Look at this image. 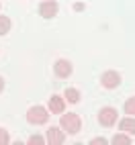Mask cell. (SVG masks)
<instances>
[{"mask_svg":"<svg viewBox=\"0 0 135 145\" xmlns=\"http://www.w3.org/2000/svg\"><path fill=\"white\" fill-rule=\"evenodd\" d=\"M60 127L66 131V135H76L82 129V119L76 112H62L60 114Z\"/></svg>","mask_w":135,"mask_h":145,"instance_id":"1","label":"cell"},{"mask_svg":"<svg viewBox=\"0 0 135 145\" xmlns=\"http://www.w3.org/2000/svg\"><path fill=\"white\" fill-rule=\"evenodd\" d=\"M47 121H49V108H45V106L35 104L27 110V123L29 125H35L37 127V125H45Z\"/></svg>","mask_w":135,"mask_h":145,"instance_id":"2","label":"cell"},{"mask_svg":"<svg viewBox=\"0 0 135 145\" xmlns=\"http://www.w3.org/2000/svg\"><path fill=\"white\" fill-rule=\"evenodd\" d=\"M119 121V110L113 108V106H102L98 110V123L102 127H113V125H117Z\"/></svg>","mask_w":135,"mask_h":145,"instance_id":"3","label":"cell"},{"mask_svg":"<svg viewBox=\"0 0 135 145\" xmlns=\"http://www.w3.org/2000/svg\"><path fill=\"white\" fill-rule=\"evenodd\" d=\"M100 86H102V88H107V90L119 88V86H121V74L115 72V70L102 72V76H100Z\"/></svg>","mask_w":135,"mask_h":145,"instance_id":"4","label":"cell"},{"mask_svg":"<svg viewBox=\"0 0 135 145\" xmlns=\"http://www.w3.org/2000/svg\"><path fill=\"white\" fill-rule=\"evenodd\" d=\"M37 12H39V16H43V18H53V16H57V12H60V6H57L55 0H43L39 4V8H37Z\"/></svg>","mask_w":135,"mask_h":145,"instance_id":"5","label":"cell"},{"mask_svg":"<svg viewBox=\"0 0 135 145\" xmlns=\"http://www.w3.org/2000/svg\"><path fill=\"white\" fill-rule=\"evenodd\" d=\"M47 108H49L51 114H62L66 112V98L60 94H51L49 102H47Z\"/></svg>","mask_w":135,"mask_h":145,"instance_id":"6","label":"cell"},{"mask_svg":"<svg viewBox=\"0 0 135 145\" xmlns=\"http://www.w3.org/2000/svg\"><path fill=\"white\" fill-rule=\"evenodd\" d=\"M53 72H55L57 78L66 80V78H70V76H72L74 67H72V63L68 61V59H57V61H55V65H53Z\"/></svg>","mask_w":135,"mask_h":145,"instance_id":"7","label":"cell"},{"mask_svg":"<svg viewBox=\"0 0 135 145\" xmlns=\"http://www.w3.org/2000/svg\"><path fill=\"white\" fill-rule=\"evenodd\" d=\"M45 139H47V143H51V145H62L66 141V131L62 127H49Z\"/></svg>","mask_w":135,"mask_h":145,"instance_id":"8","label":"cell"},{"mask_svg":"<svg viewBox=\"0 0 135 145\" xmlns=\"http://www.w3.org/2000/svg\"><path fill=\"white\" fill-rule=\"evenodd\" d=\"M119 131L127 133V135H135V117H125L119 121Z\"/></svg>","mask_w":135,"mask_h":145,"instance_id":"9","label":"cell"},{"mask_svg":"<svg viewBox=\"0 0 135 145\" xmlns=\"http://www.w3.org/2000/svg\"><path fill=\"white\" fill-rule=\"evenodd\" d=\"M64 98H66V102H70V104H78V102H80V90H76V88H66Z\"/></svg>","mask_w":135,"mask_h":145,"instance_id":"10","label":"cell"},{"mask_svg":"<svg viewBox=\"0 0 135 145\" xmlns=\"http://www.w3.org/2000/svg\"><path fill=\"white\" fill-rule=\"evenodd\" d=\"M131 135H127V133H123V131H119V133H115V137L111 139V143H115V145H131Z\"/></svg>","mask_w":135,"mask_h":145,"instance_id":"11","label":"cell"},{"mask_svg":"<svg viewBox=\"0 0 135 145\" xmlns=\"http://www.w3.org/2000/svg\"><path fill=\"white\" fill-rule=\"evenodd\" d=\"M10 27H12L10 18H8V16H4V14H0V37L10 33Z\"/></svg>","mask_w":135,"mask_h":145,"instance_id":"12","label":"cell"},{"mask_svg":"<svg viewBox=\"0 0 135 145\" xmlns=\"http://www.w3.org/2000/svg\"><path fill=\"white\" fill-rule=\"evenodd\" d=\"M123 110H125V114H129V117H135V96H131V98L125 100Z\"/></svg>","mask_w":135,"mask_h":145,"instance_id":"13","label":"cell"},{"mask_svg":"<svg viewBox=\"0 0 135 145\" xmlns=\"http://www.w3.org/2000/svg\"><path fill=\"white\" fill-rule=\"evenodd\" d=\"M29 143H31V145H43V143H47V139L35 133V135H31V137H29Z\"/></svg>","mask_w":135,"mask_h":145,"instance_id":"14","label":"cell"},{"mask_svg":"<svg viewBox=\"0 0 135 145\" xmlns=\"http://www.w3.org/2000/svg\"><path fill=\"white\" fill-rule=\"evenodd\" d=\"M6 143H10V135L4 127H0V145H6Z\"/></svg>","mask_w":135,"mask_h":145,"instance_id":"15","label":"cell"},{"mask_svg":"<svg viewBox=\"0 0 135 145\" xmlns=\"http://www.w3.org/2000/svg\"><path fill=\"white\" fill-rule=\"evenodd\" d=\"M109 143V139H104V137H94V139H90V145H107Z\"/></svg>","mask_w":135,"mask_h":145,"instance_id":"16","label":"cell"},{"mask_svg":"<svg viewBox=\"0 0 135 145\" xmlns=\"http://www.w3.org/2000/svg\"><path fill=\"white\" fill-rule=\"evenodd\" d=\"M84 8H86V6H84L82 2H76V4H74V10H76V12H82Z\"/></svg>","mask_w":135,"mask_h":145,"instance_id":"17","label":"cell"},{"mask_svg":"<svg viewBox=\"0 0 135 145\" xmlns=\"http://www.w3.org/2000/svg\"><path fill=\"white\" fill-rule=\"evenodd\" d=\"M4 88H6V84H4V78H2V76H0V94L4 92Z\"/></svg>","mask_w":135,"mask_h":145,"instance_id":"18","label":"cell"}]
</instances>
